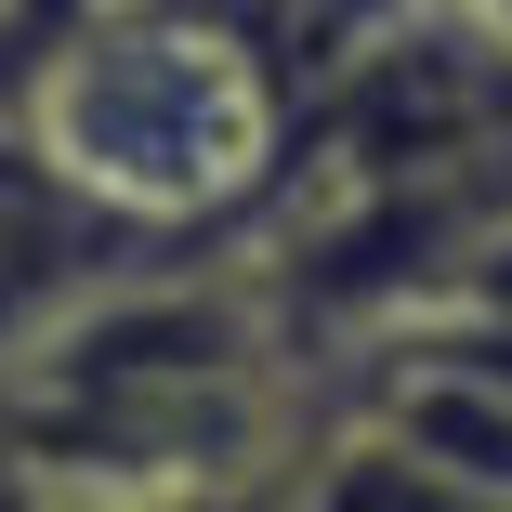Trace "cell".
<instances>
[{
    "instance_id": "5",
    "label": "cell",
    "mask_w": 512,
    "mask_h": 512,
    "mask_svg": "<svg viewBox=\"0 0 512 512\" xmlns=\"http://www.w3.org/2000/svg\"><path fill=\"white\" fill-rule=\"evenodd\" d=\"M0 512H79V499H53L40 473H14V460H0Z\"/></svg>"
},
{
    "instance_id": "2",
    "label": "cell",
    "mask_w": 512,
    "mask_h": 512,
    "mask_svg": "<svg viewBox=\"0 0 512 512\" xmlns=\"http://www.w3.org/2000/svg\"><path fill=\"white\" fill-rule=\"evenodd\" d=\"M342 421H368L394 460H421L434 486H460L473 512H512V394L421 355V342H368L355 355V394H342Z\"/></svg>"
},
{
    "instance_id": "3",
    "label": "cell",
    "mask_w": 512,
    "mask_h": 512,
    "mask_svg": "<svg viewBox=\"0 0 512 512\" xmlns=\"http://www.w3.org/2000/svg\"><path fill=\"white\" fill-rule=\"evenodd\" d=\"M381 342H421V355H447V368H473V381L512 394V302H434V316H407V329H381ZM355 355H368V342H355Z\"/></svg>"
},
{
    "instance_id": "6",
    "label": "cell",
    "mask_w": 512,
    "mask_h": 512,
    "mask_svg": "<svg viewBox=\"0 0 512 512\" xmlns=\"http://www.w3.org/2000/svg\"><path fill=\"white\" fill-rule=\"evenodd\" d=\"M460 302H512V237H499V250L473 263V289H460Z\"/></svg>"
},
{
    "instance_id": "4",
    "label": "cell",
    "mask_w": 512,
    "mask_h": 512,
    "mask_svg": "<svg viewBox=\"0 0 512 512\" xmlns=\"http://www.w3.org/2000/svg\"><path fill=\"white\" fill-rule=\"evenodd\" d=\"M447 14H460V27H473V40H486V53L512 66V0H447Z\"/></svg>"
},
{
    "instance_id": "1",
    "label": "cell",
    "mask_w": 512,
    "mask_h": 512,
    "mask_svg": "<svg viewBox=\"0 0 512 512\" xmlns=\"http://www.w3.org/2000/svg\"><path fill=\"white\" fill-rule=\"evenodd\" d=\"M14 132L40 145V171L79 211L197 263L250 211H276L302 92L276 40L250 27V0H106L40 53Z\"/></svg>"
}]
</instances>
